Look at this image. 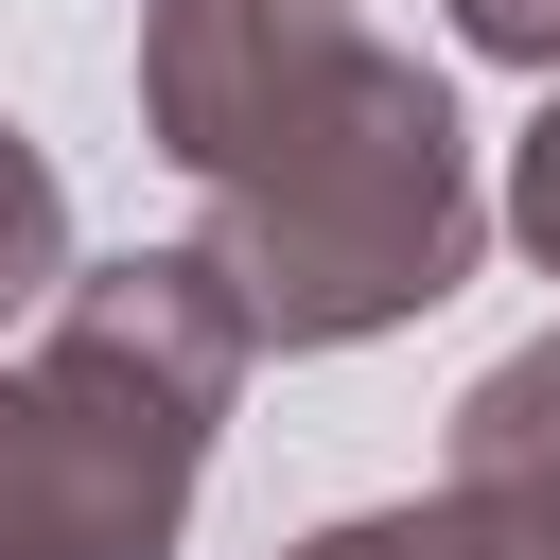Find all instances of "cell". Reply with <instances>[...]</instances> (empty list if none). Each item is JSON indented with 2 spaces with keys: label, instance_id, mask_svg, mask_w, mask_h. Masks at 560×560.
Returning a JSON list of instances; mask_svg holds the SVG:
<instances>
[{
  "label": "cell",
  "instance_id": "3",
  "mask_svg": "<svg viewBox=\"0 0 560 560\" xmlns=\"http://www.w3.org/2000/svg\"><path fill=\"white\" fill-rule=\"evenodd\" d=\"M438 508H455L472 560H560V332L472 368V402L438 438Z\"/></svg>",
  "mask_w": 560,
  "mask_h": 560
},
{
  "label": "cell",
  "instance_id": "7",
  "mask_svg": "<svg viewBox=\"0 0 560 560\" xmlns=\"http://www.w3.org/2000/svg\"><path fill=\"white\" fill-rule=\"evenodd\" d=\"M455 52H490V70H542V88H560V0H455Z\"/></svg>",
  "mask_w": 560,
  "mask_h": 560
},
{
  "label": "cell",
  "instance_id": "5",
  "mask_svg": "<svg viewBox=\"0 0 560 560\" xmlns=\"http://www.w3.org/2000/svg\"><path fill=\"white\" fill-rule=\"evenodd\" d=\"M508 245H525V262L560 280V88H542V122L508 140Z\"/></svg>",
  "mask_w": 560,
  "mask_h": 560
},
{
  "label": "cell",
  "instance_id": "1",
  "mask_svg": "<svg viewBox=\"0 0 560 560\" xmlns=\"http://www.w3.org/2000/svg\"><path fill=\"white\" fill-rule=\"evenodd\" d=\"M140 140L192 175V262L262 350H368L490 245L455 88L350 0H140Z\"/></svg>",
  "mask_w": 560,
  "mask_h": 560
},
{
  "label": "cell",
  "instance_id": "6",
  "mask_svg": "<svg viewBox=\"0 0 560 560\" xmlns=\"http://www.w3.org/2000/svg\"><path fill=\"white\" fill-rule=\"evenodd\" d=\"M280 560H472V542H455V508H350V525H315Z\"/></svg>",
  "mask_w": 560,
  "mask_h": 560
},
{
  "label": "cell",
  "instance_id": "4",
  "mask_svg": "<svg viewBox=\"0 0 560 560\" xmlns=\"http://www.w3.org/2000/svg\"><path fill=\"white\" fill-rule=\"evenodd\" d=\"M52 280H70V192H52V158L0 122V315H52Z\"/></svg>",
  "mask_w": 560,
  "mask_h": 560
},
{
  "label": "cell",
  "instance_id": "2",
  "mask_svg": "<svg viewBox=\"0 0 560 560\" xmlns=\"http://www.w3.org/2000/svg\"><path fill=\"white\" fill-rule=\"evenodd\" d=\"M245 350L262 332L192 245L70 262L35 350L0 368V560H175Z\"/></svg>",
  "mask_w": 560,
  "mask_h": 560
}]
</instances>
